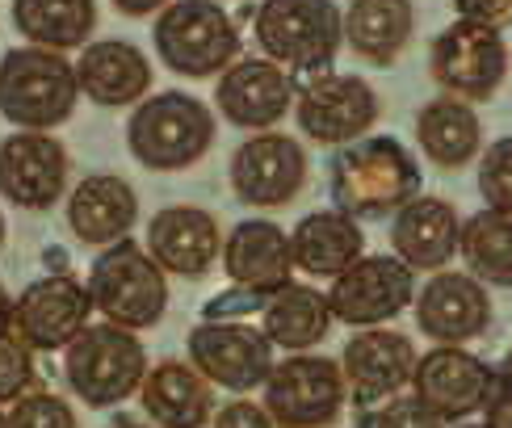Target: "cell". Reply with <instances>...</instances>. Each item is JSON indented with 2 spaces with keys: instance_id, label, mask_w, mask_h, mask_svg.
<instances>
[{
  "instance_id": "cell-1",
  "label": "cell",
  "mask_w": 512,
  "mask_h": 428,
  "mask_svg": "<svg viewBox=\"0 0 512 428\" xmlns=\"http://www.w3.org/2000/svg\"><path fill=\"white\" fill-rule=\"evenodd\" d=\"M332 198L349 219H378L420 198V164L399 139H357L332 160Z\"/></svg>"
},
{
  "instance_id": "cell-2",
  "label": "cell",
  "mask_w": 512,
  "mask_h": 428,
  "mask_svg": "<svg viewBox=\"0 0 512 428\" xmlns=\"http://www.w3.org/2000/svg\"><path fill=\"white\" fill-rule=\"evenodd\" d=\"M215 143V114L189 93H156L135 105L126 122V147L152 173H181L194 168Z\"/></svg>"
},
{
  "instance_id": "cell-3",
  "label": "cell",
  "mask_w": 512,
  "mask_h": 428,
  "mask_svg": "<svg viewBox=\"0 0 512 428\" xmlns=\"http://www.w3.org/2000/svg\"><path fill=\"white\" fill-rule=\"evenodd\" d=\"M76 63L59 51L13 47L0 55V114L21 131H55L76 110Z\"/></svg>"
},
{
  "instance_id": "cell-4",
  "label": "cell",
  "mask_w": 512,
  "mask_h": 428,
  "mask_svg": "<svg viewBox=\"0 0 512 428\" xmlns=\"http://www.w3.org/2000/svg\"><path fill=\"white\" fill-rule=\"evenodd\" d=\"M63 378L89 408H118L147 378V349L118 324H89L63 349Z\"/></svg>"
},
{
  "instance_id": "cell-5",
  "label": "cell",
  "mask_w": 512,
  "mask_h": 428,
  "mask_svg": "<svg viewBox=\"0 0 512 428\" xmlns=\"http://www.w3.org/2000/svg\"><path fill=\"white\" fill-rule=\"evenodd\" d=\"M156 55L168 72L206 80L223 76L240 55V34L219 0H173L156 17Z\"/></svg>"
},
{
  "instance_id": "cell-6",
  "label": "cell",
  "mask_w": 512,
  "mask_h": 428,
  "mask_svg": "<svg viewBox=\"0 0 512 428\" xmlns=\"http://www.w3.org/2000/svg\"><path fill=\"white\" fill-rule=\"evenodd\" d=\"M89 298L105 315V324L126 332L156 328L168 311V277L135 240H118L105 248L89 269Z\"/></svg>"
},
{
  "instance_id": "cell-7",
  "label": "cell",
  "mask_w": 512,
  "mask_h": 428,
  "mask_svg": "<svg viewBox=\"0 0 512 428\" xmlns=\"http://www.w3.org/2000/svg\"><path fill=\"white\" fill-rule=\"evenodd\" d=\"M252 30L265 59L290 76L324 72L345 38V17L332 0H261Z\"/></svg>"
},
{
  "instance_id": "cell-8",
  "label": "cell",
  "mask_w": 512,
  "mask_h": 428,
  "mask_svg": "<svg viewBox=\"0 0 512 428\" xmlns=\"http://www.w3.org/2000/svg\"><path fill=\"white\" fill-rule=\"evenodd\" d=\"M349 382L324 353H290L265 378V412L277 428H332L345 412Z\"/></svg>"
},
{
  "instance_id": "cell-9",
  "label": "cell",
  "mask_w": 512,
  "mask_h": 428,
  "mask_svg": "<svg viewBox=\"0 0 512 428\" xmlns=\"http://www.w3.org/2000/svg\"><path fill=\"white\" fill-rule=\"evenodd\" d=\"M429 72L445 89V97L458 101H492V93L508 76V47L500 30L471 26V21H454L441 30L429 55Z\"/></svg>"
},
{
  "instance_id": "cell-10",
  "label": "cell",
  "mask_w": 512,
  "mask_h": 428,
  "mask_svg": "<svg viewBox=\"0 0 512 428\" xmlns=\"http://www.w3.org/2000/svg\"><path fill=\"white\" fill-rule=\"evenodd\" d=\"M416 303V273L399 256H361L332 282V319L349 328H382Z\"/></svg>"
},
{
  "instance_id": "cell-11",
  "label": "cell",
  "mask_w": 512,
  "mask_h": 428,
  "mask_svg": "<svg viewBox=\"0 0 512 428\" xmlns=\"http://www.w3.org/2000/svg\"><path fill=\"white\" fill-rule=\"evenodd\" d=\"M189 366H198V374L210 387L244 395V391L265 387V378L273 370V340L252 324L202 319L189 332Z\"/></svg>"
},
{
  "instance_id": "cell-12",
  "label": "cell",
  "mask_w": 512,
  "mask_h": 428,
  "mask_svg": "<svg viewBox=\"0 0 512 428\" xmlns=\"http://www.w3.org/2000/svg\"><path fill=\"white\" fill-rule=\"evenodd\" d=\"M298 131L324 147H349L378 122V93L361 76L324 72L294 101Z\"/></svg>"
},
{
  "instance_id": "cell-13",
  "label": "cell",
  "mask_w": 512,
  "mask_h": 428,
  "mask_svg": "<svg viewBox=\"0 0 512 428\" xmlns=\"http://www.w3.org/2000/svg\"><path fill=\"white\" fill-rule=\"evenodd\" d=\"M307 185V152L303 143L282 131H261L231 156V194L244 206L273 210L298 198Z\"/></svg>"
},
{
  "instance_id": "cell-14",
  "label": "cell",
  "mask_w": 512,
  "mask_h": 428,
  "mask_svg": "<svg viewBox=\"0 0 512 428\" xmlns=\"http://www.w3.org/2000/svg\"><path fill=\"white\" fill-rule=\"evenodd\" d=\"M89 315V286H80L76 277H42V282H30L13 298V332L34 353L68 349L89 328Z\"/></svg>"
},
{
  "instance_id": "cell-15",
  "label": "cell",
  "mask_w": 512,
  "mask_h": 428,
  "mask_svg": "<svg viewBox=\"0 0 512 428\" xmlns=\"http://www.w3.org/2000/svg\"><path fill=\"white\" fill-rule=\"evenodd\" d=\"M298 101V84L273 59H240L215 84V110L240 131H273Z\"/></svg>"
},
{
  "instance_id": "cell-16",
  "label": "cell",
  "mask_w": 512,
  "mask_h": 428,
  "mask_svg": "<svg viewBox=\"0 0 512 428\" xmlns=\"http://www.w3.org/2000/svg\"><path fill=\"white\" fill-rule=\"evenodd\" d=\"M68 189V147L47 131H17L0 143V198L21 210H51Z\"/></svg>"
},
{
  "instance_id": "cell-17",
  "label": "cell",
  "mask_w": 512,
  "mask_h": 428,
  "mask_svg": "<svg viewBox=\"0 0 512 428\" xmlns=\"http://www.w3.org/2000/svg\"><path fill=\"white\" fill-rule=\"evenodd\" d=\"M492 378H496V370L487 366V361H479L475 353H466L462 345H437L416 361L412 395L450 424V420H466V416L483 412Z\"/></svg>"
},
{
  "instance_id": "cell-18",
  "label": "cell",
  "mask_w": 512,
  "mask_h": 428,
  "mask_svg": "<svg viewBox=\"0 0 512 428\" xmlns=\"http://www.w3.org/2000/svg\"><path fill=\"white\" fill-rule=\"evenodd\" d=\"M416 361L420 353L403 332L361 328L340 353V370H345L357 408H378V403L395 399L403 387H412Z\"/></svg>"
},
{
  "instance_id": "cell-19",
  "label": "cell",
  "mask_w": 512,
  "mask_h": 428,
  "mask_svg": "<svg viewBox=\"0 0 512 428\" xmlns=\"http://www.w3.org/2000/svg\"><path fill=\"white\" fill-rule=\"evenodd\" d=\"M416 324L424 336H433L437 345H466L487 332L492 324V294L479 277L471 273H433L424 290H416Z\"/></svg>"
},
{
  "instance_id": "cell-20",
  "label": "cell",
  "mask_w": 512,
  "mask_h": 428,
  "mask_svg": "<svg viewBox=\"0 0 512 428\" xmlns=\"http://www.w3.org/2000/svg\"><path fill=\"white\" fill-rule=\"evenodd\" d=\"M147 256L177 277H206L223 256L219 219L202 206H168L147 223Z\"/></svg>"
},
{
  "instance_id": "cell-21",
  "label": "cell",
  "mask_w": 512,
  "mask_h": 428,
  "mask_svg": "<svg viewBox=\"0 0 512 428\" xmlns=\"http://www.w3.org/2000/svg\"><path fill=\"white\" fill-rule=\"evenodd\" d=\"M223 269L240 290L277 294L294 282V252L290 235L269 219H244L223 240Z\"/></svg>"
},
{
  "instance_id": "cell-22",
  "label": "cell",
  "mask_w": 512,
  "mask_h": 428,
  "mask_svg": "<svg viewBox=\"0 0 512 428\" xmlns=\"http://www.w3.org/2000/svg\"><path fill=\"white\" fill-rule=\"evenodd\" d=\"M458 210L445 198L420 194L408 206L395 210L391 223V248L412 273H441L458 252Z\"/></svg>"
},
{
  "instance_id": "cell-23",
  "label": "cell",
  "mask_w": 512,
  "mask_h": 428,
  "mask_svg": "<svg viewBox=\"0 0 512 428\" xmlns=\"http://www.w3.org/2000/svg\"><path fill=\"white\" fill-rule=\"evenodd\" d=\"M139 403L156 428H206L215 420V387L198 374V366L177 357L147 366Z\"/></svg>"
},
{
  "instance_id": "cell-24",
  "label": "cell",
  "mask_w": 512,
  "mask_h": 428,
  "mask_svg": "<svg viewBox=\"0 0 512 428\" xmlns=\"http://www.w3.org/2000/svg\"><path fill=\"white\" fill-rule=\"evenodd\" d=\"M76 84L80 93L97 105H135L152 93V63L139 47L118 38L89 42L76 59Z\"/></svg>"
},
{
  "instance_id": "cell-25",
  "label": "cell",
  "mask_w": 512,
  "mask_h": 428,
  "mask_svg": "<svg viewBox=\"0 0 512 428\" xmlns=\"http://www.w3.org/2000/svg\"><path fill=\"white\" fill-rule=\"evenodd\" d=\"M139 219V198L131 181H122L114 173H93L84 177L72 198H68V227L76 231L80 244L93 248H110L126 240V231Z\"/></svg>"
},
{
  "instance_id": "cell-26",
  "label": "cell",
  "mask_w": 512,
  "mask_h": 428,
  "mask_svg": "<svg viewBox=\"0 0 512 428\" xmlns=\"http://www.w3.org/2000/svg\"><path fill=\"white\" fill-rule=\"evenodd\" d=\"M294 269H303L311 277H336L349 265L361 261L366 252V235H361L357 219H349L345 210H315L290 235Z\"/></svg>"
},
{
  "instance_id": "cell-27",
  "label": "cell",
  "mask_w": 512,
  "mask_h": 428,
  "mask_svg": "<svg viewBox=\"0 0 512 428\" xmlns=\"http://www.w3.org/2000/svg\"><path fill=\"white\" fill-rule=\"evenodd\" d=\"M416 9L412 0H349L345 9V38L357 59L374 68H391L412 42Z\"/></svg>"
},
{
  "instance_id": "cell-28",
  "label": "cell",
  "mask_w": 512,
  "mask_h": 428,
  "mask_svg": "<svg viewBox=\"0 0 512 428\" xmlns=\"http://www.w3.org/2000/svg\"><path fill=\"white\" fill-rule=\"evenodd\" d=\"M261 311H265L261 332L286 353H311L315 345H324L332 324H336L328 294H319L311 286H294V282L286 290L269 294V303Z\"/></svg>"
},
{
  "instance_id": "cell-29",
  "label": "cell",
  "mask_w": 512,
  "mask_h": 428,
  "mask_svg": "<svg viewBox=\"0 0 512 428\" xmlns=\"http://www.w3.org/2000/svg\"><path fill=\"white\" fill-rule=\"evenodd\" d=\"M416 139L420 152L429 156L437 168H462L479 156L483 126L479 114L458 97H437L420 110L416 118Z\"/></svg>"
},
{
  "instance_id": "cell-30",
  "label": "cell",
  "mask_w": 512,
  "mask_h": 428,
  "mask_svg": "<svg viewBox=\"0 0 512 428\" xmlns=\"http://www.w3.org/2000/svg\"><path fill=\"white\" fill-rule=\"evenodd\" d=\"M13 26L30 47L42 51H72L89 47L97 26V0H13Z\"/></svg>"
},
{
  "instance_id": "cell-31",
  "label": "cell",
  "mask_w": 512,
  "mask_h": 428,
  "mask_svg": "<svg viewBox=\"0 0 512 428\" xmlns=\"http://www.w3.org/2000/svg\"><path fill=\"white\" fill-rule=\"evenodd\" d=\"M458 252L471 277L483 286H504L512 290V219L496 210H479L462 223Z\"/></svg>"
},
{
  "instance_id": "cell-32",
  "label": "cell",
  "mask_w": 512,
  "mask_h": 428,
  "mask_svg": "<svg viewBox=\"0 0 512 428\" xmlns=\"http://www.w3.org/2000/svg\"><path fill=\"white\" fill-rule=\"evenodd\" d=\"M479 194L487 210L508 214L512 219V135L496 139L479 160Z\"/></svg>"
},
{
  "instance_id": "cell-33",
  "label": "cell",
  "mask_w": 512,
  "mask_h": 428,
  "mask_svg": "<svg viewBox=\"0 0 512 428\" xmlns=\"http://www.w3.org/2000/svg\"><path fill=\"white\" fill-rule=\"evenodd\" d=\"M9 428H80L68 399L51 391H30L9 408Z\"/></svg>"
},
{
  "instance_id": "cell-34",
  "label": "cell",
  "mask_w": 512,
  "mask_h": 428,
  "mask_svg": "<svg viewBox=\"0 0 512 428\" xmlns=\"http://www.w3.org/2000/svg\"><path fill=\"white\" fill-rule=\"evenodd\" d=\"M34 387V349L17 332H0V403H17Z\"/></svg>"
},
{
  "instance_id": "cell-35",
  "label": "cell",
  "mask_w": 512,
  "mask_h": 428,
  "mask_svg": "<svg viewBox=\"0 0 512 428\" xmlns=\"http://www.w3.org/2000/svg\"><path fill=\"white\" fill-rule=\"evenodd\" d=\"M361 428H445L437 412H429L416 395H395L361 420Z\"/></svg>"
},
{
  "instance_id": "cell-36",
  "label": "cell",
  "mask_w": 512,
  "mask_h": 428,
  "mask_svg": "<svg viewBox=\"0 0 512 428\" xmlns=\"http://www.w3.org/2000/svg\"><path fill=\"white\" fill-rule=\"evenodd\" d=\"M210 428H277V424H273V416L265 412V403L236 399V403H227L223 412H215Z\"/></svg>"
},
{
  "instance_id": "cell-37",
  "label": "cell",
  "mask_w": 512,
  "mask_h": 428,
  "mask_svg": "<svg viewBox=\"0 0 512 428\" xmlns=\"http://www.w3.org/2000/svg\"><path fill=\"white\" fill-rule=\"evenodd\" d=\"M454 13L458 21H471V26L500 30L512 17V0H454Z\"/></svg>"
},
{
  "instance_id": "cell-38",
  "label": "cell",
  "mask_w": 512,
  "mask_h": 428,
  "mask_svg": "<svg viewBox=\"0 0 512 428\" xmlns=\"http://www.w3.org/2000/svg\"><path fill=\"white\" fill-rule=\"evenodd\" d=\"M483 428H512V378L496 370L492 391L483 399Z\"/></svg>"
},
{
  "instance_id": "cell-39",
  "label": "cell",
  "mask_w": 512,
  "mask_h": 428,
  "mask_svg": "<svg viewBox=\"0 0 512 428\" xmlns=\"http://www.w3.org/2000/svg\"><path fill=\"white\" fill-rule=\"evenodd\" d=\"M173 0H114V9L122 17H152V13H164Z\"/></svg>"
},
{
  "instance_id": "cell-40",
  "label": "cell",
  "mask_w": 512,
  "mask_h": 428,
  "mask_svg": "<svg viewBox=\"0 0 512 428\" xmlns=\"http://www.w3.org/2000/svg\"><path fill=\"white\" fill-rule=\"evenodd\" d=\"M0 332H13V298L0 286Z\"/></svg>"
},
{
  "instance_id": "cell-41",
  "label": "cell",
  "mask_w": 512,
  "mask_h": 428,
  "mask_svg": "<svg viewBox=\"0 0 512 428\" xmlns=\"http://www.w3.org/2000/svg\"><path fill=\"white\" fill-rule=\"evenodd\" d=\"M105 428H156V424H143V420H131V416H118L114 424H105Z\"/></svg>"
},
{
  "instance_id": "cell-42",
  "label": "cell",
  "mask_w": 512,
  "mask_h": 428,
  "mask_svg": "<svg viewBox=\"0 0 512 428\" xmlns=\"http://www.w3.org/2000/svg\"><path fill=\"white\" fill-rule=\"evenodd\" d=\"M500 374H508V378H512V349H508V353H504V361H500Z\"/></svg>"
},
{
  "instance_id": "cell-43",
  "label": "cell",
  "mask_w": 512,
  "mask_h": 428,
  "mask_svg": "<svg viewBox=\"0 0 512 428\" xmlns=\"http://www.w3.org/2000/svg\"><path fill=\"white\" fill-rule=\"evenodd\" d=\"M0 244H5V219H0Z\"/></svg>"
},
{
  "instance_id": "cell-44",
  "label": "cell",
  "mask_w": 512,
  "mask_h": 428,
  "mask_svg": "<svg viewBox=\"0 0 512 428\" xmlns=\"http://www.w3.org/2000/svg\"><path fill=\"white\" fill-rule=\"evenodd\" d=\"M0 428H9V416H0Z\"/></svg>"
},
{
  "instance_id": "cell-45",
  "label": "cell",
  "mask_w": 512,
  "mask_h": 428,
  "mask_svg": "<svg viewBox=\"0 0 512 428\" xmlns=\"http://www.w3.org/2000/svg\"><path fill=\"white\" fill-rule=\"evenodd\" d=\"M458 428H483V424H458Z\"/></svg>"
}]
</instances>
